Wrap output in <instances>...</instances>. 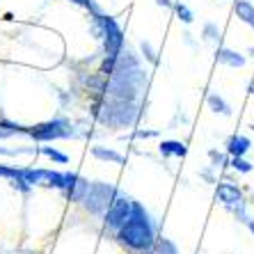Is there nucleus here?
Returning a JSON list of instances; mask_svg holds the SVG:
<instances>
[{"label": "nucleus", "instance_id": "obj_20", "mask_svg": "<svg viewBox=\"0 0 254 254\" xmlns=\"http://www.w3.org/2000/svg\"><path fill=\"white\" fill-rule=\"evenodd\" d=\"M71 2H76V5H85V7H92L94 12H99V7H96L92 0H71Z\"/></svg>", "mask_w": 254, "mask_h": 254}, {"label": "nucleus", "instance_id": "obj_19", "mask_svg": "<svg viewBox=\"0 0 254 254\" xmlns=\"http://www.w3.org/2000/svg\"><path fill=\"white\" fill-rule=\"evenodd\" d=\"M204 35H206V39H208V42H215V39H218V37H220V30L215 28V25H213V23H208L206 28H204Z\"/></svg>", "mask_w": 254, "mask_h": 254}, {"label": "nucleus", "instance_id": "obj_4", "mask_svg": "<svg viewBox=\"0 0 254 254\" xmlns=\"http://www.w3.org/2000/svg\"><path fill=\"white\" fill-rule=\"evenodd\" d=\"M30 135L35 140H62V137H71L73 135V128L66 119H53V122H44V124H37L35 128L30 130Z\"/></svg>", "mask_w": 254, "mask_h": 254}, {"label": "nucleus", "instance_id": "obj_15", "mask_svg": "<svg viewBox=\"0 0 254 254\" xmlns=\"http://www.w3.org/2000/svg\"><path fill=\"white\" fill-rule=\"evenodd\" d=\"M42 154L48 156L51 160H55V163H60V165H64V163H69V156L62 154V151H58V149H51V147H44Z\"/></svg>", "mask_w": 254, "mask_h": 254}, {"label": "nucleus", "instance_id": "obj_1", "mask_svg": "<svg viewBox=\"0 0 254 254\" xmlns=\"http://www.w3.org/2000/svg\"><path fill=\"white\" fill-rule=\"evenodd\" d=\"M117 238L122 241V245L135 250V252H147L154 248L156 236H154V225L149 220V213L144 211L142 204L133 201V213L126 220V225L117 231Z\"/></svg>", "mask_w": 254, "mask_h": 254}, {"label": "nucleus", "instance_id": "obj_9", "mask_svg": "<svg viewBox=\"0 0 254 254\" xmlns=\"http://www.w3.org/2000/svg\"><path fill=\"white\" fill-rule=\"evenodd\" d=\"M234 12H236V16L241 18L243 23H248L250 28H254V5L250 0H236Z\"/></svg>", "mask_w": 254, "mask_h": 254}, {"label": "nucleus", "instance_id": "obj_7", "mask_svg": "<svg viewBox=\"0 0 254 254\" xmlns=\"http://www.w3.org/2000/svg\"><path fill=\"white\" fill-rule=\"evenodd\" d=\"M218 199L227 206H234L238 201H243V192L236 184H220L218 186Z\"/></svg>", "mask_w": 254, "mask_h": 254}, {"label": "nucleus", "instance_id": "obj_22", "mask_svg": "<svg viewBox=\"0 0 254 254\" xmlns=\"http://www.w3.org/2000/svg\"><path fill=\"white\" fill-rule=\"evenodd\" d=\"M135 135H137V137H154L156 133H154V130H137Z\"/></svg>", "mask_w": 254, "mask_h": 254}, {"label": "nucleus", "instance_id": "obj_14", "mask_svg": "<svg viewBox=\"0 0 254 254\" xmlns=\"http://www.w3.org/2000/svg\"><path fill=\"white\" fill-rule=\"evenodd\" d=\"M154 254H179L177 245L172 241H167V238H163V241L156 243V248H154Z\"/></svg>", "mask_w": 254, "mask_h": 254}, {"label": "nucleus", "instance_id": "obj_5", "mask_svg": "<svg viewBox=\"0 0 254 254\" xmlns=\"http://www.w3.org/2000/svg\"><path fill=\"white\" fill-rule=\"evenodd\" d=\"M101 25H103V37H106V51L110 58H117L122 46H124V35H122V28L117 25L113 16H99Z\"/></svg>", "mask_w": 254, "mask_h": 254}, {"label": "nucleus", "instance_id": "obj_10", "mask_svg": "<svg viewBox=\"0 0 254 254\" xmlns=\"http://www.w3.org/2000/svg\"><path fill=\"white\" fill-rule=\"evenodd\" d=\"M160 154L184 158V156L188 154V147H186L184 142H179V140H165V142H160Z\"/></svg>", "mask_w": 254, "mask_h": 254}, {"label": "nucleus", "instance_id": "obj_12", "mask_svg": "<svg viewBox=\"0 0 254 254\" xmlns=\"http://www.w3.org/2000/svg\"><path fill=\"white\" fill-rule=\"evenodd\" d=\"M92 156L99 160H110V163H122L124 156L119 154V151H113V149H106V147H94L92 149Z\"/></svg>", "mask_w": 254, "mask_h": 254}, {"label": "nucleus", "instance_id": "obj_26", "mask_svg": "<svg viewBox=\"0 0 254 254\" xmlns=\"http://www.w3.org/2000/svg\"><path fill=\"white\" fill-rule=\"evenodd\" d=\"M250 55H252V58H254V48H250Z\"/></svg>", "mask_w": 254, "mask_h": 254}, {"label": "nucleus", "instance_id": "obj_25", "mask_svg": "<svg viewBox=\"0 0 254 254\" xmlns=\"http://www.w3.org/2000/svg\"><path fill=\"white\" fill-rule=\"evenodd\" d=\"M248 92H250V94H254V83H252V85H250V87H248Z\"/></svg>", "mask_w": 254, "mask_h": 254}, {"label": "nucleus", "instance_id": "obj_6", "mask_svg": "<svg viewBox=\"0 0 254 254\" xmlns=\"http://www.w3.org/2000/svg\"><path fill=\"white\" fill-rule=\"evenodd\" d=\"M87 190H89V181H85V179L78 177V174H71V172H66L64 188H62V192H64V195L69 197L71 201H83L85 195H87Z\"/></svg>", "mask_w": 254, "mask_h": 254}, {"label": "nucleus", "instance_id": "obj_8", "mask_svg": "<svg viewBox=\"0 0 254 254\" xmlns=\"http://www.w3.org/2000/svg\"><path fill=\"white\" fill-rule=\"evenodd\" d=\"M250 149H252V142H250V137H245V135H234V137H229V142H227V154H229L231 158L245 156Z\"/></svg>", "mask_w": 254, "mask_h": 254}, {"label": "nucleus", "instance_id": "obj_17", "mask_svg": "<svg viewBox=\"0 0 254 254\" xmlns=\"http://www.w3.org/2000/svg\"><path fill=\"white\" fill-rule=\"evenodd\" d=\"M231 167L236 172H241V174H250L252 172V163H248V160L243 158V156H238V158H231Z\"/></svg>", "mask_w": 254, "mask_h": 254}, {"label": "nucleus", "instance_id": "obj_18", "mask_svg": "<svg viewBox=\"0 0 254 254\" xmlns=\"http://www.w3.org/2000/svg\"><path fill=\"white\" fill-rule=\"evenodd\" d=\"M177 14H179V18H181L184 23H192V12H190L186 5H177Z\"/></svg>", "mask_w": 254, "mask_h": 254}, {"label": "nucleus", "instance_id": "obj_11", "mask_svg": "<svg viewBox=\"0 0 254 254\" xmlns=\"http://www.w3.org/2000/svg\"><path fill=\"white\" fill-rule=\"evenodd\" d=\"M218 62H222V64L227 66H245V58H243L241 53H236V51H229V48H222V51H218Z\"/></svg>", "mask_w": 254, "mask_h": 254}, {"label": "nucleus", "instance_id": "obj_2", "mask_svg": "<svg viewBox=\"0 0 254 254\" xmlns=\"http://www.w3.org/2000/svg\"><path fill=\"white\" fill-rule=\"evenodd\" d=\"M117 192L119 190L115 188V186L94 181V184H89L87 195H85V199H83V206L87 208L92 215H103V213L110 208V204H113Z\"/></svg>", "mask_w": 254, "mask_h": 254}, {"label": "nucleus", "instance_id": "obj_13", "mask_svg": "<svg viewBox=\"0 0 254 254\" xmlns=\"http://www.w3.org/2000/svg\"><path fill=\"white\" fill-rule=\"evenodd\" d=\"M208 106L213 108V113H220V115H231V108L225 99L220 94H208Z\"/></svg>", "mask_w": 254, "mask_h": 254}, {"label": "nucleus", "instance_id": "obj_16", "mask_svg": "<svg viewBox=\"0 0 254 254\" xmlns=\"http://www.w3.org/2000/svg\"><path fill=\"white\" fill-rule=\"evenodd\" d=\"M14 133H25V128L18 124H9V122H2V124H0V137H9V135H14Z\"/></svg>", "mask_w": 254, "mask_h": 254}, {"label": "nucleus", "instance_id": "obj_23", "mask_svg": "<svg viewBox=\"0 0 254 254\" xmlns=\"http://www.w3.org/2000/svg\"><path fill=\"white\" fill-rule=\"evenodd\" d=\"M158 5H163V7H172V0H156Z\"/></svg>", "mask_w": 254, "mask_h": 254}, {"label": "nucleus", "instance_id": "obj_27", "mask_svg": "<svg viewBox=\"0 0 254 254\" xmlns=\"http://www.w3.org/2000/svg\"><path fill=\"white\" fill-rule=\"evenodd\" d=\"M252 130H254V126H252Z\"/></svg>", "mask_w": 254, "mask_h": 254}, {"label": "nucleus", "instance_id": "obj_24", "mask_svg": "<svg viewBox=\"0 0 254 254\" xmlns=\"http://www.w3.org/2000/svg\"><path fill=\"white\" fill-rule=\"evenodd\" d=\"M248 227H250V231L254 234V220H248Z\"/></svg>", "mask_w": 254, "mask_h": 254}, {"label": "nucleus", "instance_id": "obj_21", "mask_svg": "<svg viewBox=\"0 0 254 254\" xmlns=\"http://www.w3.org/2000/svg\"><path fill=\"white\" fill-rule=\"evenodd\" d=\"M142 51H147V58L151 60V62H156V55H154V51H151V46H149V44H142Z\"/></svg>", "mask_w": 254, "mask_h": 254}, {"label": "nucleus", "instance_id": "obj_3", "mask_svg": "<svg viewBox=\"0 0 254 254\" xmlns=\"http://www.w3.org/2000/svg\"><path fill=\"white\" fill-rule=\"evenodd\" d=\"M130 213H133V199H128V197L119 190L117 195H115L113 204H110V208L106 211V227L113 231H119L122 227L126 225V220L130 218Z\"/></svg>", "mask_w": 254, "mask_h": 254}]
</instances>
